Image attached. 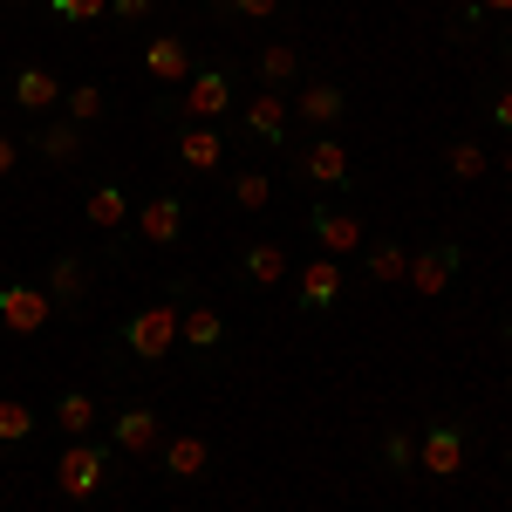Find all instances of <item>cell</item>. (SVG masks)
<instances>
[{
  "label": "cell",
  "instance_id": "cb8c5ba5",
  "mask_svg": "<svg viewBox=\"0 0 512 512\" xmlns=\"http://www.w3.org/2000/svg\"><path fill=\"white\" fill-rule=\"evenodd\" d=\"M444 171H451L458 185H478V178L492 171V151H485L478 137H458V144H444Z\"/></svg>",
  "mask_w": 512,
  "mask_h": 512
},
{
  "label": "cell",
  "instance_id": "9c48e42d",
  "mask_svg": "<svg viewBox=\"0 0 512 512\" xmlns=\"http://www.w3.org/2000/svg\"><path fill=\"white\" fill-rule=\"evenodd\" d=\"M103 424H110V444H117V451H130V458H158L164 417L151 410V403H123L117 417H103Z\"/></svg>",
  "mask_w": 512,
  "mask_h": 512
},
{
  "label": "cell",
  "instance_id": "277c9868",
  "mask_svg": "<svg viewBox=\"0 0 512 512\" xmlns=\"http://www.w3.org/2000/svg\"><path fill=\"white\" fill-rule=\"evenodd\" d=\"M48 321H55L48 287H35V280H0V328L7 335H41Z\"/></svg>",
  "mask_w": 512,
  "mask_h": 512
},
{
  "label": "cell",
  "instance_id": "8d00e7d4",
  "mask_svg": "<svg viewBox=\"0 0 512 512\" xmlns=\"http://www.w3.org/2000/svg\"><path fill=\"white\" fill-rule=\"evenodd\" d=\"M499 171H506V178H512V137H506V151H499Z\"/></svg>",
  "mask_w": 512,
  "mask_h": 512
},
{
  "label": "cell",
  "instance_id": "4316f807",
  "mask_svg": "<svg viewBox=\"0 0 512 512\" xmlns=\"http://www.w3.org/2000/svg\"><path fill=\"white\" fill-rule=\"evenodd\" d=\"M41 431V417L21 403V396H0V444H28Z\"/></svg>",
  "mask_w": 512,
  "mask_h": 512
},
{
  "label": "cell",
  "instance_id": "4fadbf2b",
  "mask_svg": "<svg viewBox=\"0 0 512 512\" xmlns=\"http://www.w3.org/2000/svg\"><path fill=\"white\" fill-rule=\"evenodd\" d=\"M287 117H294V103H287V89H260V96H246V110H239V130L253 137V144H287Z\"/></svg>",
  "mask_w": 512,
  "mask_h": 512
},
{
  "label": "cell",
  "instance_id": "ba28073f",
  "mask_svg": "<svg viewBox=\"0 0 512 512\" xmlns=\"http://www.w3.org/2000/svg\"><path fill=\"white\" fill-rule=\"evenodd\" d=\"M178 103H185V117H192V123H226V110L239 103V89H233L226 69H192Z\"/></svg>",
  "mask_w": 512,
  "mask_h": 512
},
{
  "label": "cell",
  "instance_id": "2e32d148",
  "mask_svg": "<svg viewBox=\"0 0 512 512\" xmlns=\"http://www.w3.org/2000/svg\"><path fill=\"white\" fill-rule=\"evenodd\" d=\"M158 458H164V478H178V485H192V478L212 472V444H205L198 431L164 437V444H158Z\"/></svg>",
  "mask_w": 512,
  "mask_h": 512
},
{
  "label": "cell",
  "instance_id": "d4e9b609",
  "mask_svg": "<svg viewBox=\"0 0 512 512\" xmlns=\"http://www.w3.org/2000/svg\"><path fill=\"white\" fill-rule=\"evenodd\" d=\"M103 110H110L103 82H76V89L62 96V117H69V123H82V130H89V123H103Z\"/></svg>",
  "mask_w": 512,
  "mask_h": 512
},
{
  "label": "cell",
  "instance_id": "6da1fadb",
  "mask_svg": "<svg viewBox=\"0 0 512 512\" xmlns=\"http://www.w3.org/2000/svg\"><path fill=\"white\" fill-rule=\"evenodd\" d=\"M178 315H185V308H171V301H151V308L123 315L117 349H123V355H137V362H164V355L178 349Z\"/></svg>",
  "mask_w": 512,
  "mask_h": 512
},
{
  "label": "cell",
  "instance_id": "d6986e66",
  "mask_svg": "<svg viewBox=\"0 0 512 512\" xmlns=\"http://www.w3.org/2000/svg\"><path fill=\"white\" fill-rule=\"evenodd\" d=\"M178 342H185L198 362H212V355L226 349V315H219V308H185V315H178Z\"/></svg>",
  "mask_w": 512,
  "mask_h": 512
},
{
  "label": "cell",
  "instance_id": "83f0119b",
  "mask_svg": "<svg viewBox=\"0 0 512 512\" xmlns=\"http://www.w3.org/2000/svg\"><path fill=\"white\" fill-rule=\"evenodd\" d=\"M233 205L239 212H267V205H274V178H267V171H239L233 178Z\"/></svg>",
  "mask_w": 512,
  "mask_h": 512
},
{
  "label": "cell",
  "instance_id": "9a60e30c",
  "mask_svg": "<svg viewBox=\"0 0 512 512\" xmlns=\"http://www.w3.org/2000/svg\"><path fill=\"white\" fill-rule=\"evenodd\" d=\"M287 274H294V260H287V246H280V239H253V246H239V280H246V287L274 294Z\"/></svg>",
  "mask_w": 512,
  "mask_h": 512
},
{
  "label": "cell",
  "instance_id": "1f68e13d",
  "mask_svg": "<svg viewBox=\"0 0 512 512\" xmlns=\"http://www.w3.org/2000/svg\"><path fill=\"white\" fill-rule=\"evenodd\" d=\"M383 465H390V472H417V437L390 431V437H383Z\"/></svg>",
  "mask_w": 512,
  "mask_h": 512
},
{
  "label": "cell",
  "instance_id": "d6a6232c",
  "mask_svg": "<svg viewBox=\"0 0 512 512\" xmlns=\"http://www.w3.org/2000/svg\"><path fill=\"white\" fill-rule=\"evenodd\" d=\"M485 117H492V130H506V137H512V82L485 96Z\"/></svg>",
  "mask_w": 512,
  "mask_h": 512
},
{
  "label": "cell",
  "instance_id": "44dd1931",
  "mask_svg": "<svg viewBox=\"0 0 512 512\" xmlns=\"http://www.w3.org/2000/svg\"><path fill=\"white\" fill-rule=\"evenodd\" d=\"M41 287H48L55 315H62V308H76L82 294H89V260H82V253H55V260H48V280H41Z\"/></svg>",
  "mask_w": 512,
  "mask_h": 512
},
{
  "label": "cell",
  "instance_id": "e575fe53",
  "mask_svg": "<svg viewBox=\"0 0 512 512\" xmlns=\"http://www.w3.org/2000/svg\"><path fill=\"white\" fill-rule=\"evenodd\" d=\"M14 158H21V151H14V137H7V130H0V178H7V171H14Z\"/></svg>",
  "mask_w": 512,
  "mask_h": 512
},
{
  "label": "cell",
  "instance_id": "836d02e7",
  "mask_svg": "<svg viewBox=\"0 0 512 512\" xmlns=\"http://www.w3.org/2000/svg\"><path fill=\"white\" fill-rule=\"evenodd\" d=\"M151 7H158V0H110L117 21H151Z\"/></svg>",
  "mask_w": 512,
  "mask_h": 512
},
{
  "label": "cell",
  "instance_id": "5bb4252c",
  "mask_svg": "<svg viewBox=\"0 0 512 512\" xmlns=\"http://www.w3.org/2000/svg\"><path fill=\"white\" fill-rule=\"evenodd\" d=\"M7 96H14V110H28V117H48L69 89L55 82V69H41V62H21L14 69V82H7Z\"/></svg>",
  "mask_w": 512,
  "mask_h": 512
},
{
  "label": "cell",
  "instance_id": "603a6c76",
  "mask_svg": "<svg viewBox=\"0 0 512 512\" xmlns=\"http://www.w3.org/2000/svg\"><path fill=\"white\" fill-rule=\"evenodd\" d=\"M96 424H103V403H96L89 390H62V396H55V431H69V437H89Z\"/></svg>",
  "mask_w": 512,
  "mask_h": 512
},
{
  "label": "cell",
  "instance_id": "484cf974",
  "mask_svg": "<svg viewBox=\"0 0 512 512\" xmlns=\"http://www.w3.org/2000/svg\"><path fill=\"white\" fill-rule=\"evenodd\" d=\"M294 76H301V48H294V41H274V48H260V82H267V89H287Z\"/></svg>",
  "mask_w": 512,
  "mask_h": 512
},
{
  "label": "cell",
  "instance_id": "d590c367",
  "mask_svg": "<svg viewBox=\"0 0 512 512\" xmlns=\"http://www.w3.org/2000/svg\"><path fill=\"white\" fill-rule=\"evenodd\" d=\"M478 14H512V0H478Z\"/></svg>",
  "mask_w": 512,
  "mask_h": 512
},
{
  "label": "cell",
  "instance_id": "7c38bea8",
  "mask_svg": "<svg viewBox=\"0 0 512 512\" xmlns=\"http://www.w3.org/2000/svg\"><path fill=\"white\" fill-rule=\"evenodd\" d=\"M171 158L185 164L192 178H212V171L226 164V130H219V123H185V130L171 137Z\"/></svg>",
  "mask_w": 512,
  "mask_h": 512
},
{
  "label": "cell",
  "instance_id": "ac0fdd59",
  "mask_svg": "<svg viewBox=\"0 0 512 512\" xmlns=\"http://www.w3.org/2000/svg\"><path fill=\"white\" fill-rule=\"evenodd\" d=\"M144 76H151V82H178V89H185V76H192V41H185V35L144 41Z\"/></svg>",
  "mask_w": 512,
  "mask_h": 512
},
{
  "label": "cell",
  "instance_id": "8fae6325",
  "mask_svg": "<svg viewBox=\"0 0 512 512\" xmlns=\"http://www.w3.org/2000/svg\"><path fill=\"white\" fill-rule=\"evenodd\" d=\"M308 226H315V246L328 253V260H349V253L369 246V233H362V219H355L349 205H315Z\"/></svg>",
  "mask_w": 512,
  "mask_h": 512
},
{
  "label": "cell",
  "instance_id": "7402d4cb",
  "mask_svg": "<svg viewBox=\"0 0 512 512\" xmlns=\"http://www.w3.org/2000/svg\"><path fill=\"white\" fill-rule=\"evenodd\" d=\"M35 151H41V164H48V171H69V164L82 158V123H41L35 130Z\"/></svg>",
  "mask_w": 512,
  "mask_h": 512
},
{
  "label": "cell",
  "instance_id": "e0dca14e",
  "mask_svg": "<svg viewBox=\"0 0 512 512\" xmlns=\"http://www.w3.org/2000/svg\"><path fill=\"white\" fill-rule=\"evenodd\" d=\"M287 103H294V117H301V123L335 130L342 110H349V89H342V82H308V89H301V96H287Z\"/></svg>",
  "mask_w": 512,
  "mask_h": 512
},
{
  "label": "cell",
  "instance_id": "f35d334b",
  "mask_svg": "<svg viewBox=\"0 0 512 512\" xmlns=\"http://www.w3.org/2000/svg\"><path fill=\"white\" fill-rule=\"evenodd\" d=\"M506 69H512V41H506Z\"/></svg>",
  "mask_w": 512,
  "mask_h": 512
},
{
  "label": "cell",
  "instance_id": "f1b7e54d",
  "mask_svg": "<svg viewBox=\"0 0 512 512\" xmlns=\"http://www.w3.org/2000/svg\"><path fill=\"white\" fill-rule=\"evenodd\" d=\"M403 274H410V253L396 239H376L369 246V280H403Z\"/></svg>",
  "mask_w": 512,
  "mask_h": 512
},
{
  "label": "cell",
  "instance_id": "7a4b0ae2",
  "mask_svg": "<svg viewBox=\"0 0 512 512\" xmlns=\"http://www.w3.org/2000/svg\"><path fill=\"white\" fill-rule=\"evenodd\" d=\"M103 485H110V444H89V437H76V444L55 458V492L82 506V499H96Z\"/></svg>",
  "mask_w": 512,
  "mask_h": 512
},
{
  "label": "cell",
  "instance_id": "8992f818",
  "mask_svg": "<svg viewBox=\"0 0 512 512\" xmlns=\"http://www.w3.org/2000/svg\"><path fill=\"white\" fill-rule=\"evenodd\" d=\"M458 267H465V246L458 239H431L424 253H410V294H424V301H437L451 280H458Z\"/></svg>",
  "mask_w": 512,
  "mask_h": 512
},
{
  "label": "cell",
  "instance_id": "f546056e",
  "mask_svg": "<svg viewBox=\"0 0 512 512\" xmlns=\"http://www.w3.org/2000/svg\"><path fill=\"white\" fill-rule=\"evenodd\" d=\"M48 7H55V21H69V28H89V21L110 14V0H48Z\"/></svg>",
  "mask_w": 512,
  "mask_h": 512
},
{
  "label": "cell",
  "instance_id": "3957f363",
  "mask_svg": "<svg viewBox=\"0 0 512 512\" xmlns=\"http://www.w3.org/2000/svg\"><path fill=\"white\" fill-rule=\"evenodd\" d=\"M294 171H301L308 185H321V192H349V185H355L349 144H342L335 130H321V137H308V144L294 151Z\"/></svg>",
  "mask_w": 512,
  "mask_h": 512
},
{
  "label": "cell",
  "instance_id": "5b68a950",
  "mask_svg": "<svg viewBox=\"0 0 512 512\" xmlns=\"http://www.w3.org/2000/svg\"><path fill=\"white\" fill-rule=\"evenodd\" d=\"M342 260H328V253H315V260H301L294 267V308L301 315H328L335 301H342Z\"/></svg>",
  "mask_w": 512,
  "mask_h": 512
},
{
  "label": "cell",
  "instance_id": "52a82bcc",
  "mask_svg": "<svg viewBox=\"0 0 512 512\" xmlns=\"http://www.w3.org/2000/svg\"><path fill=\"white\" fill-rule=\"evenodd\" d=\"M465 458H472L465 424H424V437H417V472L424 478H458Z\"/></svg>",
  "mask_w": 512,
  "mask_h": 512
},
{
  "label": "cell",
  "instance_id": "4dcf8cb0",
  "mask_svg": "<svg viewBox=\"0 0 512 512\" xmlns=\"http://www.w3.org/2000/svg\"><path fill=\"white\" fill-rule=\"evenodd\" d=\"M287 0H212V14H233V21H274Z\"/></svg>",
  "mask_w": 512,
  "mask_h": 512
},
{
  "label": "cell",
  "instance_id": "74e56055",
  "mask_svg": "<svg viewBox=\"0 0 512 512\" xmlns=\"http://www.w3.org/2000/svg\"><path fill=\"white\" fill-rule=\"evenodd\" d=\"M499 335H506V349H512V308H506V321H499Z\"/></svg>",
  "mask_w": 512,
  "mask_h": 512
},
{
  "label": "cell",
  "instance_id": "ffe728a7",
  "mask_svg": "<svg viewBox=\"0 0 512 512\" xmlns=\"http://www.w3.org/2000/svg\"><path fill=\"white\" fill-rule=\"evenodd\" d=\"M130 212H137V205H130V192H123L117 178H103L96 192L82 198V219H89L96 233H123V226H130Z\"/></svg>",
  "mask_w": 512,
  "mask_h": 512
},
{
  "label": "cell",
  "instance_id": "30bf717a",
  "mask_svg": "<svg viewBox=\"0 0 512 512\" xmlns=\"http://www.w3.org/2000/svg\"><path fill=\"white\" fill-rule=\"evenodd\" d=\"M130 226H137L144 246H178V239H185V198L178 192H151L137 212H130Z\"/></svg>",
  "mask_w": 512,
  "mask_h": 512
}]
</instances>
